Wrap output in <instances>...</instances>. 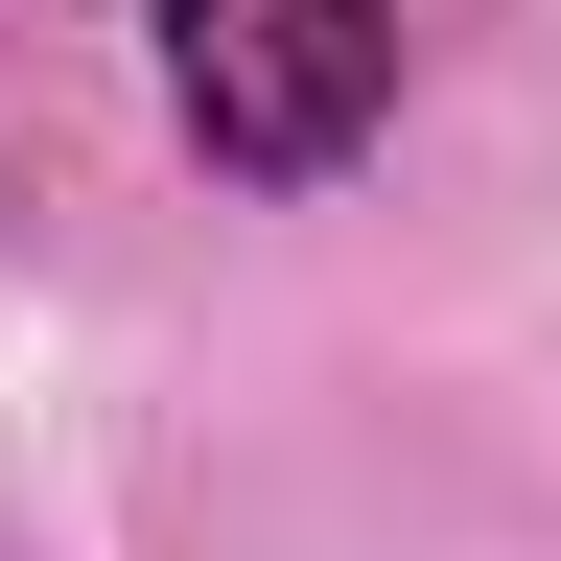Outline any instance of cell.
Segmentation results:
<instances>
[{
    "label": "cell",
    "mask_w": 561,
    "mask_h": 561,
    "mask_svg": "<svg viewBox=\"0 0 561 561\" xmlns=\"http://www.w3.org/2000/svg\"><path fill=\"white\" fill-rule=\"evenodd\" d=\"M164 94L234 187H328L398 117V0H164Z\"/></svg>",
    "instance_id": "cell-1"
}]
</instances>
